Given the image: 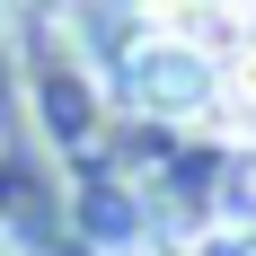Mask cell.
Listing matches in <instances>:
<instances>
[{
	"mask_svg": "<svg viewBox=\"0 0 256 256\" xmlns=\"http://www.w3.org/2000/svg\"><path fill=\"white\" fill-rule=\"evenodd\" d=\"M124 98L159 124H194L212 98H221V62H212L194 36H150V44H132L124 62Z\"/></svg>",
	"mask_w": 256,
	"mask_h": 256,
	"instance_id": "obj_1",
	"label": "cell"
},
{
	"mask_svg": "<svg viewBox=\"0 0 256 256\" xmlns=\"http://www.w3.org/2000/svg\"><path fill=\"white\" fill-rule=\"evenodd\" d=\"M221 88H230V98H238V106L256 115V44H238V62L221 71Z\"/></svg>",
	"mask_w": 256,
	"mask_h": 256,
	"instance_id": "obj_2",
	"label": "cell"
},
{
	"mask_svg": "<svg viewBox=\"0 0 256 256\" xmlns=\"http://www.w3.org/2000/svg\"><path fill=\"white\" fill-rule=\"evenodd\" d=\"M0 256H18V248H9V230H0Z\"/></svg>",
	"mask_w": 256,
	"mask_h": 256,
	"instance_id": "obj_3",
	"label": "cell"
}]
</instances>
